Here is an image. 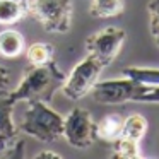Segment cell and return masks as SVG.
<instances>
[{"mask_svg":"<svg viewBox=\"0 0 159 159\" xmlns=\"http://www.w3.org/2000/svg\"><path fill=\"white\" fill-rule=\"evenodd\" d=\"M14 104L7 91L0 89V156L4 157L21 137V132L14 123Z\"/></svg>","mask_w":159,"mask_h":159,"instance_id":"obj_8","label":"cell"},{"mask_svg":"<svg viewBox=\"0 0 159 159\" xmlns=\"http://www.w3.org/2000/svg\"><path fill=\"white\" fill-rule=\"evenodd\" d=\"M34 159H62V154L46 149V151H41V152H38V154H34Z\"/></svg>","mask_w":159,"mask_h":159,"instance_id":"obj_20","label":"cell"},{"mask_svg":"<svg viewBox=\"0 0 159 159\" xmlns=\"http://www.w3.org/2000/svg\"><path fill=\"white\" fill-rule=\"evenodd\" d=\"M123 9V0H91L89 14L98 19H108L120 16Z\"/></svg>","mask_w":159,"mask_h":159,"instance_id":"obj_13","label":"cell"},{"mask_svg":"<svg viewBox=\"0 0 159 159\" xmlns=\"http://www.w3.org/2000/svg\"><path fill=\"white\" fill-rule=\"evenodd\" d=\"M111 157L116 159H137L140 157V145L137 140L120 135L116 140L111 142Z\"/></svg>","mask_w":159,"mask_h":159,"instance_id":"obj_15","label":"cell"},{"mask_svg":"<svg viewBox=\"0 0 159 159\" xmlns=\"http://www.w3.org/2000/svg\"><path fill=\"white\" fill-rule=\"evenodd\" d=\"M17 128L22 135L52 144L63 137V116L50 106L48 101H28Z\"/></svg>","mask_w":159,"mask_h":159,"instance_id":"obj_2","label":"cell"},{"mask_svg":"<svg viewBox=\"0 0 159 159\" xmlns=\"http://www.w3.org/2000/svg\"><path fill=\"white\" fill-rule=\"evenodd\" d=\"M125 39H127V31L125 29L116 28V26H106V28L87 36L86 52L89 55L96 57L98 60H101L106 67L116 58Z\"/></svg>","mask_w":159,"mask_h":159,"instance_id":"obj_7","label":"cell"},{"mask_svg":"<svg viewBox=\"0 0 159 159\" xmlns=\"http://www.w3.org/2000/svg\"><path fill=\"white\" fill-rule=\"evenodd\" d=\"M123 75L147 87H159V69L149 67H128L123 70Z\"/></svg>","mask_w":159,"mask_h":159,"instance_id":"obj_16","label":"cell"},{"mask_svg":"<svg viewBox=\"0 0 159 159\" xmlns=\"http://www.w3.org/2000/svg\"><path fill=\"white\" fill-rule=\"evenodd\" d=\"M103 70H104V63L101 60H98L96 57L87 53L86 58L80 60L69 72L60 91L70 101L82 99L86 94H89L91 87L96 84V80H99Z\"/></svg>","mask_w":159,"mask_h":159,"instance_id":"obj_4","label":"cell"},{"mask_svg":"<svg viewBox=\"0 0 159 159\" xmlns=\"http://www.w3.org/2000/svg\"><path fill=\"white\" fill-rule=\"evenodd\" d=\"M147 11H149V21L156 22L159 26V0H149Z\"/></svg>","mask_w":159,"mask_h":159,"instance_id":"obj_18","label":"cell"},{"mask_svg":"<svg viewBox=\"0 0 159 159\" xmlns=\"http://www.w3.org/2000/svg\"><path fill=\"white\" fill-rule=\"evenodd\" d=\"M9 86H11V74H9V70L5 67L0 65V89L7 91Z\"/></svg>","mask_w":159,"mask_h":159,"instance_id":"obj_19","label":"cell"},{"mask_svg":"<svg viewBox=\"0 0 159 159\" xmlns=\"http://www.w3.org/2000/svg\"><path fill=\"white\" fill-rule=\"evenodd\" d=\"M147 118L140 113H132L128 116L123 118V130H121V135L128 139H134V140L140 142L144 139L145 132H147Z\"/></svg>","mask_w":159,"mask_h":159,"instance_id":"obj_14","label":"cell"},{"mask_svg":"<svg viewBox=\"0 0 159 159\" xmlns=\"http://www.w3.org/2000/svg\"><path fill=\"white\" fill-rule=\"evenodd\" d=\"M67 74L55 63V60L46 65L39 67H31L28 72L22 75L21 82L17 84L16 89L9 93L11 99L14 103L19 101H50L55 91L62 87Z\"/></svg>","mask_w":159,"mask_h":159,"instance_id":"obj_1","label":"cell"},{"mask_svg":"<svg viewBox=\"0 0 159 159\" xmlns=\"http://www.w3.org/2000/svg\"><path fill=\"white\" fill-rule=\"evenodd\" d=\"M28 16V0H0V26H14Z\"/></svg>","mask_w":159,"mask_h":159,"instance_id":"obj_11","label":"cell"},{"mask_svg":"<svg viewBox=\"0 0 159 159\" xmlns=\"http://www.w3.org/2000/svg\"><path fill=\"white\" fill-rule=\"evenodd\" d=\"M63 139L74 149H87L96 142V121L86 108H74L63 116Z\"/></svg>","mask_w":159,"mask_h":159,"instance_id":"obj_6","label":"cell"},{"mask_svg":"<svg viewBox=\"0 0 159 159\" xmlns=\"http://www.w3.org/2000/svg\"><path fill=\"white\" fill-rule=\"evenodd\" d=\"M26 52V39L17 29H2L0 31V57L17 58Z\"/></svg>","mask_w":159,"mask_h":159,"instance_id":"obj_9","label":"cell"},{"mask_svg":"<svg viewBox=\"0 0 159 159\" xmlns=\"http://www.w3.org/2000/svg\"><path fill=\"white\" fill-rule=\"evenodd\" d=\"M147 86L135 82V80L128 79V77H120V79H106V80H96L93 87H91L89 94L93 101L99 104H106V106H115V104H123L130 103V101H137Z\"/></svg>","mask_w":159,"mask_h":159,"instance_id":"obj_5","label":"cell"},{"mask_svg":"<svg viewBox=\"0 0 159 159\" xmlns=\"http://www.w3.org/2000/svg\"><path fill=\"white\" fill-rule=\"evenodd\" d=\"M26 58L31 67H39L55 60V46L46 41L31 43L26 50Z\"/></svg>","mask_w":159,"mask_h":159,"instance_id":"obj_12","label":"cell"},{"mask_svg":"<svg viewBox=\"0 0 159 159\" xmlns=\"http://www.w3.org/2000/svg\"><path fill=\"white\" fill-rule=\"evenodd\" d=\"M28 14L41 24L46 33L65 34L72 26V0H29Z\"/></svg>","mask_w":159,"mask_h":159,"instance_id":"obj_3","label":"cell"},{"mask_svg":"<svg viewBox=\"0 0 159 159\" xmlns=\"http://www.w3.org/2000/svg\"><path fill=\"white\" fill-rule=\"evenodd\" d=\"M149 31H151V36H152V38H154L156 45L159 46V26L156 24V22L149 21Z\"/></svg>","mask_w":159,"mask_h":159,"instance_id":"obj_21","label":"cell"},{"mask_svg":"<svg viewBox=\"0 0 159 159\" xmlns=\"http://www.w3.org/2000/svg\"><path fill=\"white\" fill-rule=\"evenodd\" d=\"M135 103H157L159 104V87H147Z\"/></svg>","mask_w":159,"mask_h":159,"instance_id":"obj_17","label":"cell"},{"mask_svg":"<svg viewBox=\"0 0 159 159\" xmlns=\"http://www.w3.org/2000/svg\"><path fill=\"white\" fill-rule=\"evenodd\" d=\"M123 130V116L120 113H108L96 121V137L104 142H113L121 135Z\"/></svg>","mask_w":159,"mask_h":159,"instance_id":"obj_10","label":"cell"}]
</instances>
